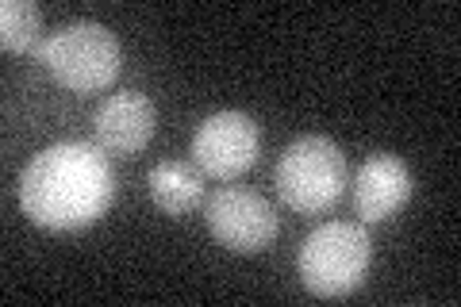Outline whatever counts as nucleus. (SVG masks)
<instances>
[{
    "mask_svg": "<svg viewBox=\"0 0 461 307\" xmlns=\"http://www.w3.org/2000/svg\"><path fill=\"white\" fill-rule=\"evenodd\" d=\"M115 200L108 154L89 142H54L20 173V212L35 227L81 230L96 223Z\"/></svg>",
    "mask_w": 461,
    "mask_h": 307,
    "instance_id": "f257e3e1",
    "label": "nucleus"
},
{
    "mask_svg": "<svg viewBox=\"0 0 461 307\" xmlns=\"http://www.w3.org/2000/svg\"><path fill=\"white\" fill-rule=\"evenodd\" d=\"M39 66L50 73L58 85L74 93H100L120 77V39L96 20H74L62 23L39 42Z\"/></svg>",
    "mask_w": 461,
    "mask_h": 307,
    "instance_id": "f03ea898",
    "label": "nucleus"
},
{
    "mask_svg": "<svg viewBox=\"0 0 461 307\" xmlns=\"http://www.w3.org/2000/svg\"><path fill=\"white\" fill-rule=\"evenodd\" d=\"M373 261V239L362 223H335L315 227L296 254V276L312 296L342 300L366 281Z\"/></svg>",
    "mask_w": 461,
    "mask_h": 307,
    "instance_id": "7ed1b4c3",
    "label": "nucleus"
},
{
    "mask_svg": "<svg viewBox=\"0 0 461 307\" xmlns=\"http://www.w3.org/2000/svg\"><path fill=\"white\" fill-rule=\"evenodd\" d=\"M350 185V162L327 135H300L277 162V193L293 212L315 215L335 203Z\"/></svg>",
    "mask_w": 461,
    "mask_h": 307,
    "instance_id": "20e7f679",
    "label": "nucleus"
},
{
    "mask_svg": "<svg viewBox=\"0 0 461 307\" xmlns=\"http://www.w3.org/2000/svg\"><path fill=\"white\" fill-rule=\"evenodd\" d=\"M262 150V123L247 112H212L193 135V166L215 181L242 177Z\"/></svg>",
    "mask_w": 461,
    "mask_h": 307,
    "instance_id": "39448f33",
    "label": "nucleus"
},
{
    "mask_svg": "<svg viewBox=\"0 0 461 307\" xmlns=\"http://www.w3.org/2000/svg\"><path fill=\"white\" fill-rule=\"evenodd\" d=\"M204 219L212 239L235 254H262L277 239V215L250 188H220L208 200Z\"/></svg>",
    "mask_w": 461,
    "mask_h": 307,
    "instance_id": "423d86ee",
    "label": "nucleus"
},
{
    "mask_svg": "<svg viewBox=\"0 0 461 307\" xmlns=\"http://www.w3.org/2000/svg\"><path fill=\"white\" fill-rule=\"evenodd\" d=\"M411 193L415 181L408 162L388 150L369 154L354 173V212L362 223H388L393 215L408 208Z\"/></svg>",
    "mask_w": 461,
    "mask_h": 307,
    "instance_id": "0eeeda50",
    "label": "nucleus"
},
{
    "mask_svg": "<svg viewBox=\"0 0 461 307\" xmlns=\"http://www.w3.org/2000/svg\"><path fill=\"white\" fill-rule=\"evenodd\" d=\"M154 123H158V112L150 104V96L112 93L93 115V135L104 154L135 158L139 150H147V142L154 139Z\"/></svg>",
    "mask_w": 461,
    "mask_h": 307,
    "instance_id": "6e6552de",
    "label": "nucleus"
},
{
    "mask_svg": "<svg viewBox=\"0 0 461 307\" xmlns=\"http://www.w3.org/2000/svg\"><path fill=\"white\" fill-rule=\"evenodd\" d=\"M147 188L166 215H189L204 196V173L189 162H158L147 173Z\"/></svg>",
    "mask_w": 461,
    "mask_h": 307,
    "instance_id": "1a4fd4ad",
    "label": "nucleus"
},
{
    "mask_svg": "<svg viewBox=\"0 0 461 307\" xmlns=\"http://www.w3.org/2000/svg\"><path fill=\"white\" fill-rule=\"evenodd\" d=\"M42 42V12L32 0H5L0 5V47L8 54L39 50Z\"/></svg>",
    "mask_w": 461,
    "mask_h": 307,
    "instance_id": "9d476101",
    "label": "nucleus"
}]
</instances>
